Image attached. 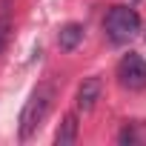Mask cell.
Here are the masks:
<instances>
[{"label": "cell", "mask_w": 146, "mask_h": 146, "mask_svg": "<svg viewBox=\"0 0 146 146\" xmlns=\"http://www.w3.org/2000/svg\"><path fill=\"white\" fill-rule=\"evenodd\" d=\"M54 98H57V89L52 80H43L35 86V92L29 95V100L23 103V112H20V140H29L35 132H40V126L46 123V117L54 106Z\"/></svg>", "instance_id": "1"}, {"label": "cell", "mask_w": 146, "mask_h": 146, "mask_svg": "<svg viewBox=\"0 0 146 146\" xmlns=\"http://www.w3.org/2000/svg\"><path fill=\"white\" fill-rule=\"evenodd\" d=\"M103 32H106L109 43L123 46L140 32V15L129 6H112L106 20H103Z\"/></svg>", "instance_id": "2"}, {"label": "cell", "mask_w": 146, "mask_h": 146, "mask_svg": "<svg viewBox=\"0 0 146 146\" xmlns=\"http://www.w3.org/2000/svg\"><path fill=\"white\" fill-rule=\"evenodd\" d=\"M117 83L129 92H140L146 89V60L137 52H129L120 57L117 63Z\"/></svg>", "instance_id": "3"}, {"label": "cell", "mask_w": 146, "mask_h": 146, "mask_svg": "<svg viewBox=\"0 0 146 146\" xmlns=\"http://www.w3.org/2000/svg\"><path fill=\"white\" fill-rule=\"evenodd\" d=\"M100 92H103V80L100 78H83V83L78 86V109L80 112H92L95 103L100 100Z\"/></svg>", "instance_id": "4"}, {"label": "cell", "mask_w": 146, "mask_h": 146, "mask_svg": "<svg viewBox=\"0 0 146 146\" xmlns=\"http://www.w3.org/2000/svg\"><path fill=\"white\" fill-rule=\"evenodd\" d=\"M75 140H78V115L69 112L54 132V146H72Z\"/></svg>", "instance_id": "5"}, {"label": "cell", "mask_w": 146, "mask_h": 146, "mask_svg": "<svg viewBox=\"0 0 146 146\" xmlns=\"http://www.w3.org/2000/svg\"><path fill=\"white\" fill-rule=\"evenodd\" d=\"M80 40H83V26H80V23H66V26H60V32H57V46H60L63 52H75Z\"/></svg>", "instance_id": "6"}, {"label": "cell", "mask_w": 146, "mask_h": 146, "mask_svg": "<svg viewBox=\"0 0 146 146\" xmlns=\"http://www.w3.org/2000/svg\"><path fill=\"white\" fill-rule=\"evenodd\" d=\"M117 140L126 146H135V143H146V123H126L123 132L117 135Z\"/></svg>", "instance_id": "7"}, {"label": "cell", "mask_w": 146, "mask_h": 146, "mask_svg": "<svg viewBox=\"0 0 146 146\" xmlns=\"http://www.w3.org/2000/svg\"><path fill=\"white\" fill-rule=\"evenodd\" d=\"M6 29H9V23H6V17H3V20H0V52H3V46H6V35H9Z\"/></svg>", "instance_id": "8"}]
</instances>
